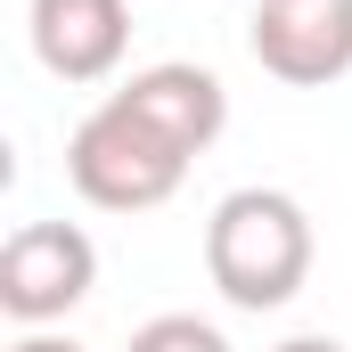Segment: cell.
Segmentation results:
<instances>
[{"label":"cell","mask_w":352,"mask_h":352,"mask_svg":"<svg viewBox=\"0 0 352 352\" xmlns=\"http://www.w3.org/2000/svg\"><path fill=\"white\" fill-rule=\"evenodd\" d=\"M311 213L287 188H230L205 221V278L238 311H287L311 278Z\"/></svg>","instance_id":"obj_1"},{"label":"cell","mask_w":352,"mask_h":352,"mask_svg":"<svg viewBox=\"0 0 352 352\" xmlns=\"http://www.w3.org/2000/svg\"><path fill=\"white\" fill-rule=\"evenodd\" d=\"M188 164L197 156L180 140H164L140 107H123L115 90L90 107L82 123H74V140H66V180L98 213H148V205H164L188 180Z\"/></svg>","instance_id":"obj_2"},{"label":"cell","mask_w":352,"mask_h":352,"mask_svg":"<svg viewBox=\"0 0 352 352\" xmlns=\"http://www.w3.org/2000/svg\"><path fill=\"white\" fill-rule=\"evenodd\" d=\"M90 287H98V246H90V230H74V221H16V230H8V246H0V311H8L16 328L66 320Z\"/></svg>","instance_id":"obj_3"},{"label":"cell","mask_w":352,"mask_h":352,"mask_svg":"<svg viewBox=\"0 0 352 352\" xmlns=\"http://www.w3.org/2000/svg\"><path fill=\"white\" fill-rule=\"evenodd\" d=\"M254 66L287 90H328L352 74V0H254Z\"/></svg>","instance_id":"obj_4"},{"label":"cell","mask_w":352,"mask_h":352,"mask_svg":"<svg viewBox=\"0 0 352 352\" xmlns=\"http://www.w3.org/2000/svg\"><path fill=\"white\" fill-rule=\"evenodd\" d=\"M25 33L58 82H107L131 50V0H33Z\"/></svg>","instance_id":"obj_5"},{"label":"cell","mask_w":352,"mask_h":352,"mask_svg":"<svg viewBox=\"0 0 352 352\" xmlns=\"http://www.w3.org/2000/svg\"><path fill=\"white\" fill-rule=\"evenodd\" d=\"M123 107H140L164 140H180L188 156H205L221 131H230V90L213 66H188V58H164V66H140L131 82L115 90Z\"/></svg>","instance_id":"obj_6"},{"label":"cell","mask_w":352,"mask_h":352,"mask_svg":"<svg viewBox=\"0 0 352 352\" xmlns=\"http://www.w3.org/2000/svg\"><path fill=\"white\" fill-rule=\"evenodd\" d=\"M123 352H230V336H221L213 320H197V311H156V320L131 328Z\"/></svg>","instance_id":"obj_7"},{"label":"cell","mask_w":352,"mask_h":352,"mask_svg":"<svg viewBox=\"0 0 352 352\" xmlns=\"http://www.w3.org/2000/svg\"><path fill=\"white\" fill-rule=\"evenodd\" d=\"M8 352H82V344H74V336H50V328H25Z\"/></svg>","instance_id":"obj_8"},{"label":"cell","mask_w":352,"mask_h":352,"mask_svg":"<svg viewBox=\"0 0 352 352\" xmlns=\"http://www.w3.org/2000/svg\"><path fill=\"white\" fill-rule=\"evenodd\" d=\"M270 352H352V344H336V336H287V344H270Z\"/></svg>","instance_id":"obj_9"}]
</instances>
